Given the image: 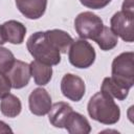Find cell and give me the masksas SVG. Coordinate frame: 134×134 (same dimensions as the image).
<instances>
[{
    "label": "cell",
    "mask_w": 134,
    "mask_h": 134,
    "mask_svg": "<svg viewBox=\"0 0 134 134\" xmlns=\"http://www.w3.org/2000/svg\"><path fill=\"white\" fill-rule=\"evenodd\" d=\"M15 61L16 59L14 53L9 49L0 46V73L6 74L14 65Z\"/></svg>",
    "instance_id": "19"
},
{
    "label": "cell",
    "mask_w": 134,
    "mask_h": 134,
    "mask_svg": "<svg viewBox=\"0 0 134 134\" xmlns=\"http://www.w3.org/2000/svg\"><path fill=\"white\" fill-rule=\"evenodd\" d=\"M121 10L128 14H134V4L133 0H124Z\"/></svg>",
    "instance_id": "22"
},
{
    "label": "cell",
    "mask_w": 134,
    "mask_h": 134,
    "mask_svg": "<svg viewBox=\"0 0 134 134\" xmlns=\"http://www.w3.org/2000/svg\"><path fill=\"white\" fill-rule=\"evenodd\" d=\"M100 91L107 93L111 97L116 98L118 100L126 99L129 94V89L125 88L122 85L117 83L112 76H108L103 80V83L100 86Z\"/></svg>",
    "instance_id": "16"
},
{
    "label": "cell",
    "mask_w": 134,
    "mask_h": 134,
    "mask_svg": "<svg viewBox=\"0 0 134 134\" xmlns=\"http://www.w3.org/2000/svg\"><path fill=\"white\" fill-rule=\"evenodd\" d=\"M104 27L103 20L92 12H83L74 19V29L81 39L95 40Z\"/></svg>",
    "instance_id": "5"
},
{
    "label": "cell",
    "mask_w": 134,
    "mask_h": 134,
    "mask_svg": "<svg viewBox=\"0 0 134 134\" xmlns=\"http://www.w3.org/2000/svg\"><path fill=\"white\" fill-rule=\"evenodd\" d=\"M0 111L6 117H17L22 111V104L20 98L12 93H7L1 98Z\"/></svg>",
    "instance_id": "17"
},
{
    "label": "cell",
    "mask_w": 134,
    "mask_h": 134,
    "mask_svg": "<svg viewBox=\"0 0 134 134\" xmlns=\"http://www.w3.org/2000/svg\"><path fill=\"white\" fill-rule=\"evenodd\" d=\"M64 128L70 134H89L91 132V126L88 119L73 110L68 114L64 122Z\"/></svg>",
    "instance_id": "11"
},
{
    "label": "cell",
    "mask_w": 134,
    "mask_h": 134,
    "mask_svg": "<svg viewBox=\"0 0 134 134\" xmlns=\"http://www.w3.org/2000/svg\"><path fill=\"white\" fill-rule=\"evenodd\" d=\"M18 10L27 19H40L46 12L47 0H15Z\"/></svg>",
    "instance_id": "10"
},
{
    "label": "cell",
    "mask_w": 134,
    "mask_h": 134,
    "mask_svg": "<svg viewBox=\"0 0 134 134\" xmlns=\"http://www.w3.org/2000/svg\"><path fill=\"white\" fill-rule=\"evenodd\" d=\"M112 0H80L81 4L92 9H102L106 7Z\"/></svg>",
    "instance_id": "20"
},
{
    "label": "cell",
    "mask_w": 134,
    "mask_h": 134,
    "mask_svg": "<svg viewBox=\"0 0 134 134\" xmlns=\"http://www.w3.org/2000/svg\"><path fill=\"white\" fill-rule=\"evenodd\" d=\"M3 32L6 42L14 45L22 44L26 35V27L23 23L17 20H8L2 24Z\"/></svg>",
    "instance_id": "12"
},
{
    "label": "cell",
    "mask_w": 134,
    "mask_h": 134,
    "mask_svg": "<svg viewBox=\"0 0 134 134\" xmlns=\"http://www.w3.org/2000/svg\"><path fill=\"white\" fill-rule=\"evenodd\" d=\"M30 73L34 77L36 85L38 86H45L47 85L51 77H52V67L50 65L41 63L37 60H34L30 64Z\"/></svg>",
    "instance_id": "15"
},
{
    "label": "cell",
    "mask_w": 134,
    "mask_h": 134,
    "mask_svg": "<svg viewBox=\"0 0 134 134\" xmlns=\"http://www.w3.org/2000/svg\"><path fill=\"white\" fill-rule=\"evenodd\" d=\"M6 76L9 80L12 88L14 89L24 88L25 86L28 85L31 76L29 64L20 60H16L12 68L6 73Z\"/></svg>",
    "instance_id": "9"
},
{
    "label": "cell",
    "mask_w": 134,
    "mask_h": 134,
    "mask_svg": "<svg viewBox=\"0 0 134 134\" xmlns=\"http://www.w3.org/2000/svg\"><path fill=\"white\" fill-rule=\"evenodd\" d=\"M87 111L93 120L104 125H114L120 118V109L114 98L102 91L90 97Z\"/></svg>",
    "instance_id": "1"
},
{
    "label": "cell",
    "mask_w": 134,
    "mask_h": 134,
    "mask_svg": "<svg viewBox=\"0 0 134 134\" xmlns=\"http://www.w3.org/2000/svg\"><path fill=\"white\" fill-rule=\"evenodd\" d=\"M111 76L127 89L134 85V52H121L114 58L111 65Z\"/></svg>",
    "instance_id": "3"
},
{
    "label": "cell",
    "mask_w": 134,
    "mask_h": 134,
    "mask_svg": "<svg viewBox=\"0 0 134 134\" xmlns=\"http://www.w3.org/2000/svg\"><path fill=\"white\" fill-rule=\"evenodd\" d=\"M0 133H13V130L6 122L0 120Z\"/></svg>",
    "instance_id": "23"
},
{
    "label": "cell",
    "mask_w": 134,
    "mask_h": 134,
    "mask_svg": "<svg viewBox=\"0 0 134 134\" xmlns=\"http://www.w3.org/2000/svg\"><path fill=\"white\" fill-rule=\"evenodd\" d=\"M51 106V96L46 89L39 87L30 92L28 96V107L34 115L44 116L48 114Z\"/></svg>",
    "instance_id": "8"
},
{
    "label": "cell",
    "mask_w": 134,
    "mask_h": 134,
    "mask_svg": "<svg viewBox=\"0 0 134 134\" xmlns=\"http://www.w3.org/2000/svg\"><path fill=\"white\" fill-rule=\"evenodd\" d=\"M94 42L98 45V47L104 50V51H108L113 49L117 43H118V37L111 30L110 27L108 26H104L100 34L95 38Z\"/></svg>",
    "instance_id": "18"
},
{
    "label": "cell",
    "mask_w": 134,
    "mask_h": 134,
    "mask_svg": "<svg viewBox=\"0 0 134 134\" xmlns=\"http://www.w3.org/2000/svg\"><path fill=\"white\" fill-rule=\"evenodd\" d=\"M26 47L30 55L41 63L55 66L61 62V52L46 39L44 31L34 32L27 39Z\"/></svg>",
    "instance_id": "2"
},
{
    "label": "cell",
    "mask_w": 134,
    "mask_h": 134,
    "mask_svg": "<svg viewBox=\"0 0 134 134\" xmlns=\"http://www.w3.org/2000/svg\"><path fill=\"white\" fill-rule=\"evenodd\" d=\"M86 91L85 82L79 76L73 73H66L61 81V92L62 94L72 100V102H80Z\"/></svg>",
    "instance_id": "7"
},
{
    "label": "cell",
    "mask_w": 134,
    "mask_h": 134,
    "mask_svg": "<svg viewBox=\"0 0 134 134\" xmlns=\"http://www.w3.org/2000/svg\"><path fill=\"white\" fill-rule=\"evenodd\" d=\"M46 39L61 52V53H66L67 50L69 49L70 45L74 41L72 37L66 32L65 30L62 29H49L44 31Z\"/></svg>",
    "instance_id": "13"
},
{
    "label": "cell",
    "mask_w": 134,
    "mask_h": 134,
    "mask_svg": "<svg viewBox=\"0 0 134 134\" xmlns=\"http://www.w3.org/2000/svg\"><path fill=\"white\" fill-rule=\"evenodd\" d=\"M96 53L93 46L84 39L73 41L68 49V60L75 68H89L94 63Z\"/></svg>",
    "instance_id": "4"
},
{
    "label": "cell",
    "mask_w": 134,
    "mask_h": 134,
    "mask_svg": "<svg viewBox=\"0 0 134 134\" xmlns=\"http://www.w3.org/2000/svg\"><path fill=\"white\" fill-rule=\"evenodd\" d=\"M111 30L121 40L132 43L134 40V14H128L122 10L115 13L110 19Z\"/></svg>",
    "instance_id": "6"
},
{
    "label": "cell",
    "mask_w": 134,
    "mask_h": 134,
    "mask_svg": "<svg viewBox=\"0 0 134 134\" xmlns=\"http://www.w3.org/2000/svg\"><path fill=\"white\" fill-rule=\"evenodd\" d=\"M72 110V107L65 102L55 103L48 112V120L55 128H64V122Z\"/></svg>",
    "instance_id": "14"
},
{
    "label": "cell",
    "mask_w": 134,
    "mask_h": 134,
    "mask_svg": "<svg viewBox=\"0 0 134 134\" xmlns=\"http://www.w3.org/2000/svg\"><path fill=\"white\" fill-rule=\"evenodd\" d=\"M4 43H6V39H5L4 32H3L2 25H0V46H1V45H3Z\"/></svg>",
    "instance_id": "24"
},
{
    "label": "cell",
    "mask_w": 134,
    "mask_h": 134,
    "mask_svg": "<svg viewBox=\"0 0 134 134\" xmlns=\"http://www.w3.org/2000/svg\"><path fill=\"white\" fill-rule=\"evenodd\" d=\"M10 89H12V85L6 74L0 73V98H2L4 95L9 93Z\"/></svg>",
    "instance_id": "21"
}]
</instances>
